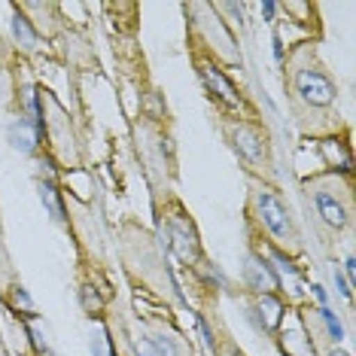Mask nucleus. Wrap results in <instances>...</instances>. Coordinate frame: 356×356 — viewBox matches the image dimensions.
<instances>
[{"mask_svg":"<svg viewBox=\"0 0 356 356\" xmlns=\"http://www.w3.org/2000/svg\"><path fill=\"white\" fill-rule=\"evenodd\" d=\"M283 92L296 131L311 140H341L347 134L338 113V79L323 61L317 40H302L283 55Z\"/></svg>","mask_w":356,"mask_h":356,"instance_id":"nucleus-1","label":"nucleus"},{"mask_svg":"<svg viewBox=\"0 0 356 356\" xmlns=\"http://www.w3.org/2000/svg\"><path fill=\"white\" fill-rule=\"evenodd\" d=\"M116 253L122 265L125 280L131 289L143 293L147 298L159 305H174V307H189V296L183 293L180 280L171 268V256L159 234L140 225L131 216L116 222Z\"/></svg>","mask_w":356,"mask_h":356,"instance_id":"nucleus-2","label":"nucleus"},{"mask_svg":"<svg viewBox=\"0 0 356 356\" xmlns=\"http://www.w3.org/2000/svg\"><path fill=\"white\" fill-rule=\"evenodd\" d=\"M244 225L250 234V244L262 253H277L289 262H298L307 253V241L302 222L293 213L280 186L247 177V207Z\"/></svg>","mask_w":356,"mask_h":356,"instance_id":"nucleus-3","label":"nucleus"},{"mask_svg":"<svg viewBox=\"0 0 356 356\" xmlns=\"http://www.w3.org/2000/svg\"><path fill=\"white\" fill-rule=\"evenodd\" d=\"M305 201L307 222L314 225L323 247H338L341 234L353 229L356 195H353V177L350 171H317L298 183Z\"/></svg>","mask_w":356,"mask_h":356,"instance_id":"nucleus-4","label":"nucleus"},{"mask_svg":"<svg viewBox=\"0 0 356 356\" xmlns=\"http://www.w3.org/2000/svg\"><path fill=\"white\" fill-rule=\"evenodd\" d=\"M186 15V34L192 43V58L210 61L220 70H241L244 67V55L238 46V34H232V28L220 19V13L213 10V3H183Z\"/></svg>","mask_w":356,"mask_h":356,"instance_id":"nucleus-5","label":"nucleus"},{"mask_svg":"<svg viewBox=\"0 0 356 356\" xmlns=\"http://www.w3.org/2000/svg\"><path fill=\"white\" fill-rule=\"evenodd\" d=\"M220 134L225 147L234 152V159L244 168V177H256L265 183H277V159H274V143L259 116H234L220 110Z\"/></svg>","mask_w":356,"mask_h":356,"instance_id":"nucleus-6","label":"nucleus"},{"mask_svg":"<svg viewBox=\"0 0 356 356\" xmlns=\"http://www.w3.org/2000/svg\"><path fill=\"white\" fill-rule=\"evenodd\" d=\"M134 147L140 156L143 174L152 189V204L168 198L177 183V156H174V140L168 134L165 122H152L147 116H137L131 125Z\"/></svg>","mask_w":356,"mask_h":356,"instance_id":"nucleus-7","label":"nucleus"},{"mask_svg":"<svg viewBox=\"0 0 356 356\" xmlns=\"http://www.w3.org/2000/svg\"><path fill=\"white\" fill-rule=\"evenodd\" d=\"M40 140L46 143V156L64 171L86 168V143L74 116L43 86H40Z\"/></svg>","mask_w":356,"mask_h":356,"instance_id":"nucleus-8","label":"nucleus"},{"mask_svg":"<svg viewBox=\"0 0 356 356\" xmlns=\"http://www.w3.org/2000/svg\"><path fill=\"white\" fill-rule=\"evenodd\" d=\"M152 213H156V234L165 244L168 256L177 265H183L186 271L198 268V262L204 259V244H201V232L192 220L189 207L183 204V198L171 192L168 198L152 204Z\"/></svg>","mask_w":356,"mask_h":356,"instance_id":"nucleus-9","label":"nucleus"},{"mask_svg":"<svg viewBox=\"0 0 356 356\" xmlns=\"http://www.w3.org/2000/svg\"><path fill=\"white\" fill-rule=\"evenodd\" d=\"M128 326H131L134 338L147 350V356H195V344L168 314L147 311L137 305L128 314Z\"/></svg>","mask_w":356,"mask_h":356,"instance_id":"nucleus-10","label":"nucleus"},{"mask_svg":"<svg viewBox=\"0 0 356 356\" xmlns=\"http://www.w3.org/2000/svg\"><path fill=\"white\" fill-rule=\"evenodd\" d=\"M296 320L317 356L326 353L329 347H341L344 326L326 305H317V302H311V298H305V302L296 305Z\"/></svg>","mask_w":356,"mask_h":356,"instance_id":"nucleus-11","label":"nucleus"},{"mask_svg":"<svg viewBox=\"0 0 356 356\" xmlns=\"http://www.w3.org/2000/svg\"><path fill=\"white\" fill-rule=\"evenodd\" d=\"M192 64H195L198 79L204 83L207 95L220 104L222 113H234V116H256L253 104L244 98V92L232 83V76L225 74V70H220L216 64H210V61H201V58H192Z\"/></svg>","mask_w":356,"mask_h":356,"instance_id":"nucleus-12","label":"nucleus"},{"mask_svg":"<svg viewBox=\"0 0 356 356\" xmlns=\"http://www.w3.org/2000/svg\"><path fill=\"white\" fill-rule=\"evenodd\" d=\"M241 293L244 296H283V283L259 247L247 244L241 259Z\"/></svg>","mask_w":356,"mask_h":356,"instance_id":"nucleus-13","label":"nucleus"},{"mask_svg":"<svg viewBox=\"0 0 356 356\" xmlns=\"http://www.w3.org/2000/svg\"><path fill=\"white\" fill-rule=\"evenodd\" d=\"M244 317L250 320L259 335H277L283 317H286V302L283 296H244Z\"/></svg>","mask_w":356,"mask_h":356,"instance_id":"nucleus-14","label":"nucleus"},{"mask_svg":"<svg viewBox=\"0 0 356 356\" xmlns=\"http://www.w3.org/2000/svg\"><path fill=\"white\" fill-rule=\"evenodd\" d=\"M104 326L110 332L113 341V353L116 356H147V350L140 347V341L134 338L131 326H128V311L119 305V298H113L107 307V317H104Z\"/></svg>","mask_w":356,"mask_h":356,"instance_id":"nucleus-15","label":"nucleus"},{"mask_svg":"<svg viewBox=\"0 0 356 356\" xmlns=\"http://www.w3.org/2000/svg\"><path fill=\"white\" fill-rule=\"evenodd\" d=\"M37 195H40V201H43L49 220L55 225H61V229H67V201H64V192L58 189L55 174L46 171L43 177H37Z\"/></svg>","mask_w":356,"mask_h":356,"instance_id":"nucleus-16","label":"nucleus"},{"mask_svg":"<svg viewBox=\"0 0 356 356\" xmlns=\"http://www.w3.org/2000/svg\"><path fill=\"white\" fill-rule=\"evenodd\" d=\"M6 140H10V147L15 152H22V156H40V147H43V140H40V128L25 119L19 113L15 119H10V125H6Z\"/></svg>","mask_w":356,"mask_h":356,"instance_id":"nucleus-17","label":"nucleus"},{"mask_svg":"<svg viewBox=\"0 0 356 356\" xmlns=\"http://www.w3.org/2000/svg\"><path fill=\"white\" fill-rule=\"evenodd\" d=\"M0 298H3V305L10 307L15 317H22V320H37V305H34V298L28 296L25 283H22L19 277H10V280L3 283V286H0Z\"/></svg>","mask_w":356,"mask_h":356,"instance_id":"nucleus-18","label":"nucleus"},{"mask_svg":"<svg viewBox=\"0 0 356 356\" xmlns=\"http://www.w3.org/2000/svg\"><path fill=\"white\" fill-rule=\"evenodd\" d=\"M277 13L289 15L296 25L311 31V40H320L323 28H320V6L317 3H311V0H286V3H277Z\"/></svg>","mask_w":356,"mask_h":356,"instance_id":"nucleus-19","label":"nucleus"},{"mask_svg":"<svg viewBox=\"0 0 356 356\" xmlns=\"http://www.w3.org/2000/svg\"><path fill=\"white\" fill-rule=\"evenodd\" d=\"M10 31H13V40L25 55H34L40 49V34L34 31V25L28 22V15L19 10V3L10 6Z\"/></svg>","mask_w":356,"mask_h":356,"instance_id":"nucleus-20","label":"nucleus"},{"mask_svg":"<svg viewBox=\"0 0 356 356\" xmlns=\"http://www.w3.org/2000/svg\"><path fill=\"white\" fill-rule=\"evenodd\" d=\"M213 317V341H210V350H207V356H247L244 350H241V344H238V338L232 335V329L222 323V317L220 314H210Z\"/></svg>","mask_w":356,"mask_h":356,"instance_id":"nucleus-21","label":"nucleus"},{"mask_svg":"<svg viewBox=\"0 0 356 356\" xmlns=\"http://www.w3.org/2000/svg\"><path fill=\"white\" fill-rule=\"evenodd\" d=\"M213 10L220 13V19L232 28V34L234 31H241V34L247 31V3H238V0H220V3H213Z\"/></svg>","mask_w":356,"mask_h":356,"instance_id":"nucleus-22","label":"nucleus"},{"mask_svg":"<svg viewBox=\"0 0 356 356\" xmlns=\"http://www.w3.org/2000/svg\"><path fill=\"white\" fill-rule=\"evenodd\" d=\"M88 350L92 356H116L113 353V341H110V332L101 323H92V332H88Z\"/></svg>","mask_w":356,"mask_h":356,"instance_id":"nucleus-23","label":"nucleus"},{"mask_svg":"<svg viewBox=\"0 0 356 356\" xmlns=\"http://www.w3.org/2000/svg\"><path fill=\"white\" fill-rule=\"evenodd\" d=\"M332 280H335V289L341 293L344 302L353 305V283L344 277V271H341V265H338V262H332Z\"/></svg>","mask_w":356,"mask_h":356,"instance_id":"nucleus-24","label":"nucleus"},{"mask_svg":"<svg viewBox=\"0 0 356 356\" xmlns=\"http://www.w3.org/2000/svg\"><path fill=\"white\" fill-rule=\"evenodd\" d=\"M262 13H265V19H268V22H274V15H277V3L265 0V3H262Z\"/></svg>","mask_w":356,"mask_h":356,"instance_id":"nucleus-25","label":"nucleus"},{"mask_svg":"<svg viewBox=\"0 0 356 356\" xmlns=\"http://www.w3.org/2000/svg\"><path fill=\"white\" fill-rule=\"evenodd\" d=\"M320 356H350V350H344V347H329V350Z\"/></svg>","mask_w":356,"mask_h":356,"instance_id":"nucleus-26","label":"nucleus"},{"mask_svg":"<svg viewBox=\"0 0 356 356\" xmlns=\"http://www.w3.org/2000/svg\"><path fill=\"white\" fill-rule=\"evenodd\" d=\"M0 356H10V347L3 341V332H0Z\"/></svg>","mask_w":356,"mask_h":356,"instance_id":"nucleus-27","label":"nucleus"}]
</instances>
